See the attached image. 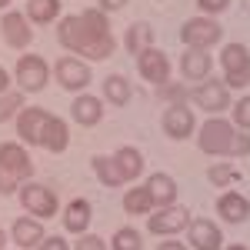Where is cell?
<instances>
[{
	"label": "cell",
	"mask_w": 250,
	"mask_h": 250,
	"mask_svg": "<svg viewBox=\"0 0 250 250\" xmlns=\"http://www.w3.org/2000/svg\"><path fill=\"white\" fill-rule=\"evenodd\" d=\"M57 43L67 54L83 60H107L117 50L110 17L100 7H87L80 14H63L57 20Z\"/></svg>",
	"instance_id": "cell-1"
},
{
	"label": "cell",
	"mask_w": 250,
	"mask_h": 250,
	"mask_svg": "<svg viewBox=\"0 0 250 250\" xmlns=\"http://www.w3.org/2000/svg\"><path fill=\"white\" fill-rule=\"evenodd\" d=\"M233 140H237V127L227 117H207L197 130V147L200 154L210 157H230L233 154Z\"/></svg>",
	"instance_id": "cell-2"
},
{
	"label": "cell",
	"mask_w": 250,
	"mask_h": 250,
	"mask_svg": "<svg viewBox=\"0 0 250 250\" xmlns=\"http://www.w3.org/2000/svg\"><path fill=\"white\" fill-rule=\"evenodd\" d=\"M180 40L184 47H193V50H213V47H224V23L217 17H187L180 23Z\"/></svg>",
	"instance_id": "cell-3"
},
{
	"label": "cell",
	"mask_w": 250,
	"mask_h": 250,
	"mask_svg": "<svg viewBox=\"0 0 250 250\" xmlns=\"http://www.w3.org/2000/svg\"><path fill=\"white\" fill-rule=\"evenodd\" d=\"M217 63L224 67V83L230 90H247L250 87V50H247V43H240V40L224 43Z\"/></svg>",
	"instance_id": "cell-4"
},
{
	"label": "cell",
	"mask_w": 250,
	"mask_h": 250,
	"mask_svg": "<svg viewBox=\"0 0 250 250\" xmlns=\"http://www.w3.org/2000/svg\"><path fill=\"white\" fill-rule=\"evenodd\" d=\"M20 207L23 213H30V217H37V220H50V217H57L60 213V197L54 187H47V184H37V180H27L17 193Z\"/></svg>",
	"instance_id": "cell-5"
},
{
	"label": "cell",
	"mask_w": 250,
	"mask_h": 250,
	"mask_svg": "<svg viewBox=\"0 0 250 250\" xmlns=\"http://www.w3.org/2000/svg\"><path fill=\"white\" fill-rule=\"evenodd\" d=\"M190 107L204 110V114H224L230 110L233 100H230V87L224 83V77H207L200 83L190 87Z\"/></svg>",
	"instance_id": "cell-6"
},
{
	"label": "cell",
	"mask_w": 250,
	"mask_h": 250,
	"mask_svg": "<svg viewBox=\"0 0 250 250\" xmlns=\"http://www.w3.org/2000/svg\"><path fill=\"white\" fill-rule=\"evenodd\" d=\"M54 77V67L47 63V60L40 57V54H20L17 67H14V80H17L20 94H40L47 83Z\"/></svg>",
	"instance_id": "cell-7"
},
{
	"label": "cell",
	"mask_w": 250,
	"mask_h": 250,
	"mask_svg": "<svg viewBox=\"0 0 250 250\" xmlns=\"http://www.w3.org/2000/svg\"><path fill=\"white\" fill-rule=\"evenodd\" d=\"M90 63L83 57H74V54H63L60 60H54V80H57L63 90L70 94H83L90 87Z\"/></svg>",
	"instance_id": "cell-8"
},
{
	"label": "cell",
	"mask_w": 250,
	"mask_h": 250,
	"mask_svg": "<svg viewBox=\"0 0 250 250\" xmlns=\"http://www.w3.org/2000/svg\"><path fill=\"white\" fill-rule=\"evenodd\" d=\"M0 37H3V43H7L10 50L27 54V47H30V40H34V23L27 20L23 10H3V14H0Z\"/></svg>",
	"instance_id": "cell-9"
},
{
	"label": "cell",
	"mask_w": 250,
	"mask_h": 250,
	"mask_svg": "<svg viewBox=\"0 0 250 250\" xmlns=\"http://www.w3.org/2000/svg\"><path fill=\"white\" fill-rule=\"evenodd\" d=\"M190 210L187 207H180V204H173V207H157L150 217H147V230L157 233L160 240L164 237H177V233H184L190 227Z\"/></svg>",
	"instance_id": "cell-10"
},
{
	"label": "cell",
	"mask_w": 250,
	"mask_h": 250,
	"mask_svg": "<svg viewBox=\"0 0 250 250\" xmlns=\"http://www.w3.org/2000/svg\"><path fill=\"white\" fill-rule=\"evenodd\" d=\"M160 130L164 137H170V140H190L193 130H197V114H193L190 104H170V107H164V114H160Z\"/></svg>",
	"instance_id": "cell-11"
},
{
	"label": "cell",
	"mask_w": 250,
	"mask_h": 250,
	"mask_svg": "<svg viewBox=\"0 0 250 250\" xmlns=\"http://www.w3.org/2000/svg\"><path fill=\"white\" fill-rule=\"evenodd\" d=\"M0 170L14 173L20 184L34 180V160H30V154H27V147H23V144L3 140V144H0Z\"/></svg>",
	"instance_id": "cell-12"
},
{
	"label": "cell",
	"mask_w": 250,
	"mask_h": 250,
	"mask_svg": "<svg viewBox=\"0 0 250 250\" xmlns=\"http://www.w3.org/2000/svg\"><path fill=\"white\" fill-rule=\"evenodd\" d=\"M137 60V74H140V80H147V83H154V87H160V83H167L170 80V57L160 50V47H150V50H144Z\"/></svg>",
	"instance_id": "cell-13"
},
{
	"label": "cell",
	"mask_w": 250,
	"mask_h": 250,
	"mask_svg": "<svg viewBox=\"0 0 250 250\" xmlns=\"http://www.w3.org/2000/svg\"><path fill=\"white\" fill-rule=\"evenodd\" d=\"M10 240L17 250H37L43 240H47V230H43V220L30 217V213H20L17 220L10 224Z\"/></svg>",
	"instance_id": "cell-14"
},
{
	"label": "cell",
	"mask_w": 250,
	"mask_h": 250,
	"mask_svg": "<svg viewBox=\"0 0 250 250\" xmlns=\"http://www.w3.org/2000/svg\"><path fill=\"white\" fill-rule=\"evenodd\" d=\"M187 247L190 250H224V233H220V227L213 220L197 217L187 227Z\"/></svg>",
	"instance_id": "cell-15"
},
{
	"label": "cell",
	"mask_w": 250,
	"mask_h": 250,
	"mask_svg": "<svg viewBox=\"0 0 250 250\" xmlns=\"http://www.w3.org/2000/svg\"><path fill=\"white\" fill-rule=\"evenodd\" d=\"M177 67H180V77H184V80L200 83V80H207L213 74V57H210V50L184 47V54H180V60H177Z\"/></svg>",
	"instance_id": "cell-16"
},
{
	"label": "cell",
	"mask_w": 250,
	"mask_h": 250,
	"mask_svg": "<svg viewBox=\"0 0 250 250\" xmlns=\"http://www.w3.org/2000/svg\"><path fill=\"white\" fill-rule=\"evenodd\" d=\"M37 147H43L47 154H63L70 147V127H67L63 117H57V114L47 117V124H43V130L37 137Z\"/></svg>",
	"instance_id": "cell-17"
},
{
	"label": "cell",
	"mask_w": 250,
	"mask_h": 250,
	"mask_svg": "<svg viewBox=\"0 0 250 250\" xmlns=\"http://www.w3.org/2000/svg\"><path fill=\"white\" fill-rule=\"evenodd\" d=\"M217 217L224 224H247L250 220V200L240 190H224L217 197Z\"/></svg>",
	"instance_id": "cell-18"
},
{
	"label": "cell",
	"mask_w": 250,
	"mask_h": 250,
	"mask_svg": "<svg viewBox=\"0 0 250 250\" xmlns=\"http://www.w3.org/2000/svg\"><path fill=\"white\" fill-rule=\"evenodd\" d=\"M70 117H74V124L80 127H97L100 120H104V97H94V94H77L74 97V104H70Z\"/></svg>",
	"instance_id": "cell-19"
},
{
	"label": "cell",
	"mask_w": 250,
	"mask_h": 250,
	"mask_svg": "<svg viewBox=\"0 0 250 250\" xmlns=\"http://www.w3.org/2000/svg\"><path fill=\"white\" fill-rule=\"evenodd\" d=\"M47 117H50V110H43V107H23L17 114V137L23 140V144H34L37 147V137L40 130H43V124H47Z\"/></svg>",
	"instance_id": "cell-20"
},
{
	"label": "cell",
	"mask_w": 250,
	"mask_h": 250,
	"mask_svg": "<svg viewBox=\"0 0 250 250\" xmlns=\"http://www.w3.org/2000/svg\"><path fill=\"white\" fill-rule=\"evenodd\" d=\"M90 220H94V207H90L87 197H74V200L63 207V230L67 233H77V237L87 233Z\"/></svg>",
	"instance_id": "cell-21"
},
{
	"label": "cell",
	"mask_w": 250,
	"mask_h": 250,
	"mask_svg": "<svg viewBox=\"0 0 250 250\" xmlns=\"http://www.w3.org/2000/svg\"><path fill=\"white\" fill-rule=\"evenodd\" d=\"M154 47V27L147 23V20H134L127 30H124V50L130 54V57H140L144 50H150Z\"/></svg>",
	"instance_id": "cell-22"
},
{
	"label": "cell",
	"mask_w": 250,
	"mask_h": 250,
	"mask_svg": "<svg viewBox=\"0 0 250 250\" xmlns=\"http://www.w3.org/2000/svg\"><path fill=\"white\" fill-rule=\"evenodd\" d=\"M144 187L150 190L157 207H173V204H177V180H173L170 173H164V170L150 173V177L144 180Z\"/></svg>",
	"instance_id": "cell-23"
},
{
	"label": "cell",
	"mask_w": 250,
	"mask_h": 250,
	"mask_svg": "<svg viewBox=\"0 0 250 250\" xmlns=\"http://www.w3.org/2000/svg\"><path fill=\"white\" fill-rule=\"evenodd\" d=\"M114 164H117V170H120V177H124V184H134L137 177L144 173V154L137 150L134 144H124L120 150H114Z\"/></svg>",
	"instance_id": "cell-24"
},
{
	"label": "cell",
	"mask_w": 250,
	"mask_h": 250,
	"mask_svg": "<svg viewBox=\"0 0 250 250\" xmlns=\"http://www.w3.org/2000/svg\"><path fill=\"white\" fill-rule=\"evenodd\" d=\"M130 100H134V83L124 77V74L104 77V104H110V107H127Z\"/></svg>",
	"instance_id": "cell-25"
},
{
	"label": "cell",
	"mask_w": 250,
	"mask_h": 250,
	"mask_svg": "<svg viewBox=\"0 0 250 250\" xmlns=\"http://www.w3.org/2000/svg\"><path fill=\"white\" fill-rule=\"evenodd\" d=\"M23 14H27V20H30V23L47 27V23H57V20H60L63 3H60V0H27Z\"/></svg>",
	"instance_id": "cell-26"
},
{
	"label": "cell",
	"mask_w": 250,
	"mask_h": 250,
	"mask_svg": "<svg viewBox=\"0 0 250 250\" xmlns=\"http://www.w3.org/2000/svg\"><path fill=\"white\" fill-rule=\"evenodd\" d=\"M124 213H130V217H150V213L157 210L154 197H150V190L140 184V187H127V193H124Z\"/></svg>",
	"instance_id": "cell-27"
},
{
	"label": "cell",
	"mask_w": 250,
	"mask_h": 250,
	"mask_svg": "<svg viewBox=\"0 0 250 250\" xmlns=\"http://www.w3.org/2000/svg\"><path fill=\"white\" fill-rule=\"evenodd\" d=\"M90 170L97 173V180H100L104 187H124V177H120V170H117V164H114L110 154H94L90 157Z\"/></svg>",
	"instance_id": "cell-28"
},
{
	"label": "cell",
	"mask_w": 250,
	"mask_h": 250,
	"mask_svg": "<svg viewBox=\"0 0 250 250\" xmlns=\"http://www.w3.org/2000/svg\"><path fill=\"white\" fill-rule=\"evenodd\" d=\"M207 180H210L213 187H220V190H230V184L240 180V170H233L227 160H220V164H210L207 167Z\"/></svg>",
	"instance_id": "cell-29"
},
{
	"label": "cell",
	"mask_w": 250,
	"mask_h": 250,
	"mask_svg": "<svg viewBox=\"0 0 250 250\" xmlns=\"http://www.w3.org/2000/svg\"><path fill=\"white\" fill-rule=\"evenodd\" d=\"M157 100H160L164 107H170V104H190V90H187L180 80H167V83L157 87Z\"/></svg>",
	"instance_id": "cell-30"
},
{
	"label": "cell",
	"mask_w": 250,
	"mask_h": 250,
	"mask_svg": "<svg viewBox=\"0 0 250 250\" xmlns=\"http://www.w3.org/2000/svg\"><path fill=\"white\" fill-rule=\"evenodd\" d=\"M110 250H144V237L137 227H117L110 237Z\"/></svg>",
	"instance_id": "cell-31"
},
{
	"label": "cell",
	"mask_w": 250,
	"mask_h": 250,
	"mask_svg": "<svg viewBox=\"0 0 250 250\" xmlns=\"http://www.w3.org/2000/svg\"><path fill=\"white\" fill-rule=\"evenodd\" d=\"M23 97H27V94H20V90H7V94H0V124H7L10 117L17 120V114L27 107Z\"/></svg>",
	"instance_id": "cell-32"
},
{
	"label": "cell",
	"mask_w": 250,
	"mask_h": 250,
	"mask_svg": "<svg viewBox=\"0 0 250 250\" xmlns=\"http://www.w3.org/2000/svg\"><path fill=\"white\" fill-rule=\"evenodd\" d=\"M230 120H233V127H237V130L250 134V94H247V97H240V100H233Z\"/></svg>",
	"instance_id": "cell-33"
},
{
	"label": "cell",
	"mask_w": 250,
	"mask_h": 250,
	"mask_svg": "<svg viewBox=\"0 0 250 250\" xmlns=\"http://www.w3.org/2000/svg\"><path fill=\"white\" fill-rule=\"evenodd\" d=\"M74 250H110V244L104 237H97V233H80Z\"/></svg>",
	"instance_id": "cell-34"
},
{
	"label": "cell",
	"mask_w": 250,
	"mask_h": 250,
	"mask_svg": "<svg viewBox=\"0 0 250 250\" xmlns=\"http://www.w3.org/2000/svg\"><path fill=\"white\" fill-rule=\"evenodd\" d=\"M227 7H230V0H197V10L204 17H220Z\"/></svg>",
	"instance_id": "cell-35"
},
{
	"label": "cell",
	"mask_w": 250,
	"mask_h": 250,
	"mask_svg": "<svg viewBox=\"0 0 250 250\" xmlns=\"http://www.w3.org/2000/svg\"><path fill=\"white\" fill-rule=\"evenodd\" d=\"M20 187H23V184H20V180L14 177V173L0 170V197H17V193H20Z\"/></svg>",
	"instance_id": "cell-36"
},
{
	"label": "cell",
	"mask_w": 250,
	"mask_h": 250,
	"mask_svg": "<svg viewBox=\"0 0 250 250\" xmlns=\"http://www.w3.org/2000/svg\"><path fill=\"white\" fill-rule=\"evenodd\" d=\"M230 157H250V134L237 130V140H233V154Z\"/></svg>",
	"instance_id": "cell-37"
},
{
	"label": "cell",
	"mask_w": 250,
	"mask_h": 250,
	"mask_svg": "<svg viewBox=\"0 0 250 250\" xmlns=\"http://www.w3.org/2000/svg\"><path fill=\"white\" fill-rule=\"evenodd\" d=\"M37 250H74V244H67V240H63V233H60V237H47Z\"/></svg>",
	"instance_id": "cell-38"
},
{
	"label": "cell",
	"mask_w": 250,
	"mask_h": 250,
	"mask_svg": "<svg viewBox=\"0 0 250 250\" xmlns=\"http://www.w3.org/2000/svg\"><path fill=\"white\" fill-rule=\"evenodd\" d=\"M127 3H130V0H97V7H100L107 17H110V14H117V10H124Z\"/></svg>",
	"instance_id": "cell-39"
},
{
	"label": "cell",
	"mask_w": 250,
	"mask_h": 250,
	"mask_svg": "<svg viewBox=\"0 0 250 250\" xmlns=\"http://www.w3.org/2000/svg\"><path fill=\"white\" fill-rule=\"evenodd\" d=\"M154 250H190V247H187L184 240H177V237H164V240H160Z\"/></svg>",
	"instance_id": "cell-40"
},
{
	"label": "cell",
	"mask_w": 250,
	"mask_h": 250,
	"mask_svg": "<svg viewBox=\"0 0 250 250\" xmlns=\"http://www.w3.org/2000/svg\"><path fill=\"white\" fill-rule=\"evenodd\" d=\"M7 90H10V74L0 67V94H7Z\"/></svg>",
	"instance_id": "cell-41"
},
{
	"label": "cell",
	"mask_w": 250,
	"mask_h": 250,
	"mask_svg": "<svg viewBox=\"0 0 250 250\" xmlns=\"http://www.w3.org/2000/svg\"><path fill=\"white\" fill-rule=\"evenodd\" d=\"M0 250H7V230L0 227Z\"/></svg>",
	"instance_id": "cell-42"
},
{
	"label": "cell",
	"mask_w": 250,
	"mask_h": 250,
	"mask_svg": "<svg viewBox=\"0 0 250 250\" xmlns=\"http://www.w3.org/2000/svg\"><path fill=\"white\" fill-rule=\"evenodd\" d=\"M224 250H250L247 244H230V247H224Z\"/></svg>",
	"instance_id": "cell-43"
},
{
	"label": "cell",
	"mask_w": 250,
	"mask_h": 250,
	"mask_svg": "<svg viewBox=\"0 0 250 250\" xmlns=\"http://www.w3.org/2000/svg\"><path fill=\"white\" fill-rule=\"evenodd\" d=\"M7 7H10V0H0V10H7Z\"/></svg>",
	"instance_id": "cell-44"
}]
</instances>
